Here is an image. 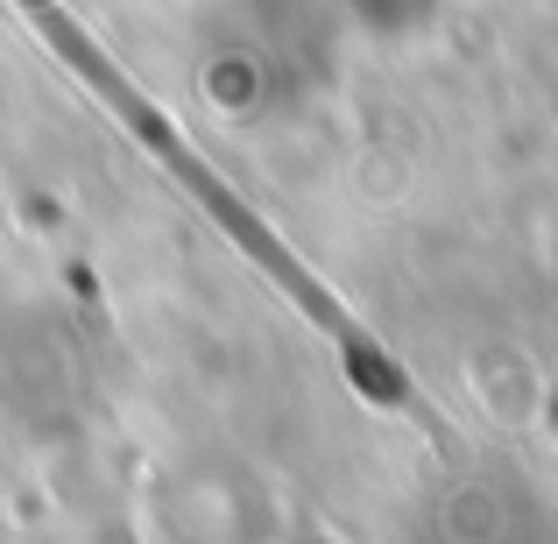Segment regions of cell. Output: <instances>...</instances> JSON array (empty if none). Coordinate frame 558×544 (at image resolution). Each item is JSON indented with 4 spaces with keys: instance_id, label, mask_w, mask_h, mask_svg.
<instances>
[{
    "instance_id": "obj_1",
    "label": "cell",
    "mask_w": 558,
    "mask_h": 544,
    "mask_svg": "<svg viewBox=\"0 0 558 544\" xmlns=\"http://www.w3.org/2000/svg\"><path fill=\"white\" fill-rule=\"evenodd\" d=\"M326 8L340 14L347 28L375 36V43H410V36H424V28L446 22L452 0H326Z\"/></svg>"
}]
</instances>
